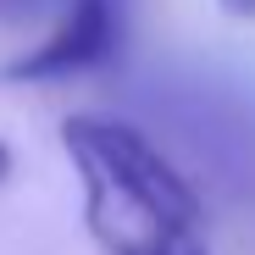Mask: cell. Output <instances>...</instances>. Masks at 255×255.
Returning a JSON list of instances; mask_svg holds the SVG:
<instances>
[{
    "instance_id": "obj_2",
    "label": "cell",
    "mask_w": 255,
    "mask_h": 255,
    "mask_svg": "<svg viewBox=\"0 0 255 255\" xmlns=\"http://www.w3.org/2000/svg\"><path fill=\"white\" fill-rule=\"evenodd\" d=\"M122 50V0H67V11L45 45H33L6 67L11 83H50L72 72H95Z\"/></svg>"
},
{
    "instance_id": "obj_5",
    "label": "cell",
    "mask_w": 255,
    "mask_h": 255,
    "mask_svg": "<svg viewBox=\"0 0 255 255\" xmlns=\"http://www.w3.org/2000/svg\"><path fill=\"white\" fill-rule=\"evenodd\" d=\"M6 178H11V150L0 144V183H6Z\"/></svg>"
},
{
    "instance_id": "obj_1",
    "label": "cell",
    "mask_w": 255,
    "mask_h": 255,
    "mask_svg": "<svg viewBox=\"0 0 255 255\" xmlns=\"http://www.w3.org/2000/svg\"><path fill=\"white\" fill-rule=\"evenodd\" d=\"M61 144L83 189V228L106 255H211L205 205L150 133L117 117H67Z\"/></svg>"
},
{
    "instance_id": "obj_4",
    "label": "cell",
    "mask_w": 255,
    "mask_h": 255,
    "mask_svg": "<svg viewBox=\"0 0 255 255\" xmlns=\"http://www.w3.org/2000/svg\"><path fill=\"white\" fill-rule=\"evenodd\" d=\"M228 11H239V17H255V0H228Z\"/></svg>"
},
{
    "instance_id": "obj_3",
    "label": "cell",
    "mask_w": 255,
    "mask_h": 255,
    "mask_svg": "<svg viewBox=\"0 0 255 255\" xmlns=\"http://www.w3.org/2000/svg\"><path fill=\"white\" fill-rule=\"evenodd\" d=\"M39 11H45V0H0V28H6V22H28Z\"/></svg>"
}]
</instances>
